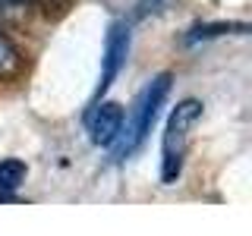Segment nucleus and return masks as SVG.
<instances>
[{"instance_id":"1","label":"nucleus","mask_w":252,"mask_h":236,"mask_svg":"<svg viewBox=\"0 0 252 236\" xmlns=\"http://www.w3.org/2000/svg\"><path fill=\"white\" fill-rule=\"evenodd\" d=\"M199 120H202L199 98H183L170 110L167 126H164V139H161V183L164 186H173L180 179V173H183L189 139H192V129Z\"/></svg>"},{"instance_id":"2","label":"nucleus","mask_w":252,"mask_h":236,"mask_svg":"<svg viewBox=\"0 0 252 236\" xmlns=\"http://www.w3.org/2000/svg\"><path fill=\"white\" fill-rule=\"evenodd\" d=\"M170 82H173V76L161 73V76H155L152 82L145 85V91H142V98H139V107H136V120H132V126L126 129V142L120 145V151H117L120 157L132 154L142 142H145L148 132H152V126L158 120V110H161L164 98L170 94Z\"/></svg>"},{"instance_id":"3","label":"nucleus","mask_w":252,"mask_h":236,"mask_svg":"<svg viewBox=\"0 0 252 236\" xmlns=\"http://www.w3.org/2000/svg\"><path fill=\"white\" fill-rule=\"evenodd\" d=\"M129 57V29L126 22H114L107 31V41H104V60H101V82H98V94H104L114 79L120 76L123 63Z\"/></svg>"},{"instance_id":"4","label":"nucleus","mask_w":252,"mask_h":236,"mask_svg":"<svg viewBox=\"0 0 252 236\" xmlns=\"http://www.w3.org/2000/svg\"><path fill=\"white\" fill-rule=\"evenodd\" d=\"M123 126H126V114L117 101H101L94 107L92 120H89V132H92V142L101 148H110L123 139Z\"/></svg>"},{"instance_id":"5","label":"nucleus","mask_w":252,"mask_h":236,"mask_svg":"<svg viewBox=\"0 0 252 236\" xmlns=\"http://www.w3.org/2000/svg\"><path fill=\"white\" fill-rule=\"evenodd\" d=\"M22 69H26V54L19 51V44L0 29V82H10V79H19Z\"/></svg>"},{"instance_id":"6","label":"nucleus","mask_w":252,"mask_h":236,"mask_svg":"<svg viewBox=\"0 0 252 236\" xmlns=\"http://www.w3.org/2000/svg\"><path fill=\"white\" fill-rule=\"evenodd\" d=\"M29 177V167L19 157H3L0 161V202H13V189H19Z\"/></svg>"},{"instance_id":"7","label":"nucleus","mask_w":252,"mask_h":236,"mask_svg":"<svg viewBox=\"0 0 252 236\" xmlns=\"http://www.w3.org/2000/svg\"><path fill=\"white\" fill-rule=\"evenodd\" d=\"M249 26H199L192 29V35H189V41H199V38H211V35H224V31H246Z\"/></svg>"},{"instance_id":"8","label":"nucleus","mask_w":252,"mask_h":236,"mask_svg":"<svg viewBox=\"0 0 252 236\" xmlns=\"http://www.w3.org/2000/svg\"><path fill=\"white\" fill-rule=\"evenodd\" d=\"M32 6H38L41 13H47V16H63L73 6V0H29Z\"/></svg>"},{"instance_id":"9","label":"nucleus","mask_w":252,"mask_h":236,"mask_svg":"<svg viewBox=\"0 0 252 236\" xmlns=\"http://www.w3.org/2000/svg\"><path fill=\"white\" fill-rule=\"evenodd\" d=\"M29 0H0V16H6V19H22V16L29 13Z\"/></svg>"}]
</instances>
